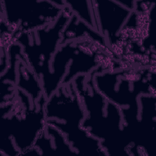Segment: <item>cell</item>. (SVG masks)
<instances>
[{
  "mask_svg": "<svg viewBox=\"0 0 156 156\" xmlns=\"http://www.w3.org/2000/svg\"><path fill=\"white\" fill-rule=\"evenodd\" d=\"M85 112L82 127L98 140L106 155H131V133L121 109L96 88L92 74L79 75L72 81Z\"/></svg>",
  "mask_w": 156,
  "mask_h": 156,
  "instance_id": "obj_1",
  "label": "cell"
},
{
  "mask_svg": "<svg viewBox=\"0 0 156 156\" xmlns=\"http://www.w3.org/2000/svg\"><path fill=\"white\" fill-rule=\"evenodd\" d=\"M46 123L64 135L70 146L78 154H104L100 141L82 127L85 112L73 82L61 85L46 101Z\"/></svg>",
  "mask_w": 156,
  "mask_h": 156,
  "instance_id": "obj_2",
  "label": "cell"
},
{
  "mask_svg": "<svg viewBox=\"0 0 156 156\" xmlns=\"http://www.w3.org/2000/svg\"><path fill=\"white\" fill-rule=\"evenodd\" d=\"M46 101L43 96L35 102L16 88L14 107L9 113L1 115V138H10L20 155L33 147L46 127Z\"/></svg>",
  "mask_w": 156,
  "mask_h": 156,
  "instance_id": "obj_3",
  "label": "cell"
},
{
  "mask_svg": "<svg viewBox=\"0 0 156 156\" xmlns=\"http://www.w3.org/2000/svg\"><path fill=\"white\" fill-rule=\"evenodd\" d=\"M97 90L121 110L127 124L136 123L139 119V97L142 94L155 93L154 77L141 80L144 76L132 77L127 72L106 71L105 69L92 74Z\"/></svg>",
  "mask_w": 156,
  "mask_h": 156,
  "instance_id": "obj_4",
  "label": "cell"
},
{
  "mask_svg": "<svg viewBox=\"0 0 156 156\" xmlns=\"http://www.w3.org/2000/svg\"><path fill=\"white\" fill-rule=\"evenodd\" d=\"M72 14L65 5L60 16L51 24L34 31L16 34L12 38V41L21 46L28 65L41 81L43 88L48 81L51 61L61 44L63 30Z\"/></svg>",
  "mask_w": 156,
  "mask_h": 156,
  "instance_id": "obj_5",
  "label": "cell"
},
{
  "mask_svg": "<svg viewBox=\"0 0 156 156\" xmlns=\"http://www.w3.org/2000/svg\"><path fill=\"white\" fill-rule=\"evenodd\" d=\"M64 1H1V21L12 37L40 29L55 21L65 7Z\"/></svg>",
  "mask_w": 156,
  "mask_h": 156,
  "instance_id": "obj_6",
  "label": "cell"
},
{
  "mask_svg": "<svg viewBox=\"0 0 156 156\" xmlns=\"http://www.w3.org/2000/svg\"><path fill=\"white\" fill-rule=\"evenodd\" d=\"M98 32L108 40V45L116 42L127 20L136 10L121 1H93ZM107 43V42H106Z\"/></svg>",
  "mask_w": 156,
  "mask_h": 156,
  "instance_id": "obj_7",
  "label": "cell"
}]
</instances>
